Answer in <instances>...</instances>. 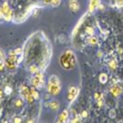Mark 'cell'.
Wrapping results in <instances>:
<instances>
[{
    "label": "cell",
    "mask_w": 123,
    "mask_h": 123,
    "mask_svg": "<svg viewBox=\"0 0 123 123\" xmlns=\"http://www.w3.org/2000/svg\"><path fill=\"white\" fill-rule=\"evenodd\" d=\"M68 120V111H63L62 112L58 117V122H66V120Z\"/></svg>",
    "instance_id": "9"
},
{
    "label": "cell",
    "mask_w": 123,
    "mask_h": 123,
    "mask_svg": "<svg viewBox=\"0 0 123 123\" xmlns=\"http://www.w3.org/2000/svg\"><path fill=\"white\" fill-rule=\"evenodd\" d=\"M59 63L63 70H72L77 64V58L73 51L68 49L62 54L59 57Z\"/></svg>",
    "instance_id": "1"
},
{
    "label": "cell",
    "mask_w": 123,
    "mask_h": 123,
    "mask_svg": "<svg viewBox=\"0 0 123 123\" xmlns=\"http://www.w3.org/2000/svg\"><path fill=\"white\" fill-rule=\"evenodd\" d=\"M47 105L52 109L53 111H57V110L59 109V107H60V105H59V103L56 101V100H52V101H50L49 103L47 104Z\"/></svg>",
    "instance_id": "8"
},
{
    "label": "cell",
    "mask_w": 123,
    "mask_h": 123,
    "mask_svg": "<svg viewBox=\"0 0 123 123\" xmlns=\"http://www.w3.org/2000/svg\"><path fill=\"white\" fill-rule=\"evenodd\" d=\"M62 85L61 81L56 75L50 76L47 83V91L50 95H58L61 93Z\"/></svg>",
    "instance_id": "2"
},
{
    "label": "cell",
    "mask_w": 123,
    "mask_h": 123,
    "mask_svg": "<svg viewBox=\"0 0 123 123\" xmlns=\"http://www.w3.org/2000/svg\"><path fill=\"white\" fill-rule=\"evenodd\" d=\"M43 83L44 81L42 73L39 72V71H37V73L35 74V76L31 79V85H32V86H34L36 88V87H40Z\"/></svg>",
    "instance_id": "4"
},
{
    "label": "cell",
    "mask_w": 123,
    "mask_h": 123,
    "mask_svg": "<svg viewBox=\"0 0 123 123\" xmlns=\"http://www.w3.org/2000/svg\"><path fill=\"white\" fill-rule=\"evenodd\" d=\"M99 3V0H90V4H89V11L90 12H93L95 11V8L97 7Z\"/></svg>",
    "instance_id": "11"
},
{
    "label": "cell",
    "mask_w": 123,
    "mask_h": 123,
    "mask_svg": "<svg viewBox=\"0 0 123 123\" xmlns=\"http://www.w3.org/2000/svg\"><path fill=\"white\" fill-rule=\"evenodd\" d=\"M109 67L111 68V70H115L116 67H117V64H116V62L115 61H111L110 62V63H109Z\"/></svg>",
    "instance_id": "20"
},
{
    "label": "cell",
    "mask_w": 123,
    "mask_h": 123,
    "mask_svg": "<svg viewBox=\"0 0 123 123\" xmlns=\"http://www.w3.org/2000/svg\"><path fill=\"white\" fill-rule=\"evenodd\" d=\"M4 18V12L3 10H2V7H0V19H3Z\"/></svg>",
    "instance_id": "29"
},
{
    "label": "cell",
    "mask_w": 123,
    "mask_h": 123,
    "mask_svg": "<svg viewBox=\"0 0 123 123\" xmlns=\"http://www.w3.org/2000/svg\"><path fill=\"white\" fill-rule=\"evenodd\" d=\"M23 105H24V101H23L22 98H18V99H16L15 101H14V105H15L16 108L22 107V106H23Z\"/></svg>",
    "instance_id": "13"
},
{
    "label": "cell",
    "mask_w": 123,
    "mask_h": 123,
    "mask_svg": "<svg viewBox=\"0 0 123 123\" xmlns=\"http://www.w3.org/2000/svg\"><path fill=\"white\" fill-rule=\"evenodd\" d=\"M78 94H79V89L78 87L74 86H71L69 87V90H68V94H67V98L70 102L74 101L75 98L78 96Z\"/></svg>",
    "instance_id": "5"
},
{
    "label": "cell",
    "mask_w": 123,
    "mask_h": 123,
    "mask_svg": "<svg viewBox=\"0 0 123 123\" xmlns=\"http://www.w3.org/2000/svg\"><path fill=\"white\" fill-rule=\"evenodd\" d=\"M2 10L4 12V20L6 22H11L13 18V13H12V10L11 9L9 4L7 2H4L2 4Z\"/></svg>",
    "instance_id": "3"
},
{
    "label": "cell",
    "mask_w": 123,
    "mask_h": 123,
    "mask_svg": "<svg viewBox=\"0 0 123 123\" xmlns=\"http://www.w3.org/2000/svg\"><path fill=\"white\" fill-rule=\"evenodd\" d=\"M20 91H21V94H22V95L23 96V98H24L26 95H29V94L31 93V89H30L27 86H23V85L21 86V90H20Z\"/></svg>",
    "instance_id": "10"
},
{
    "label": "cell",
    "mask_w": 123,
    "mask_h": 123,
    "mask_svg": "<svg viewBox=\"0 0 123 123\" xmlns=\"http://www.w3.org/2000/svg\"><path fill=\"white\" fill-rule=\"evenodd\" d=\"M99 81L102 84H105L108 81V76L105 73L100 74V76H99Z\"/></svg>",
    "instance_id": "12"
},
{
    "label": "cell",
    "mask_w": 123,
    "mask_h": 123,
    "mask_svg": "<svg viewBox=\"0 0 123 123\" xmlns=\"http://www.w3.org/2000/svg\"><path fill=\"white\" fill-rule=\"evenodd\" d=\"M6 69V64H5V60L0 58V71H5Z\"/></svg>",
    "instance_id": "19"
},
{
    "label": "cell",
    "mask_w": 123,
    "mask_h": 123,
    "mask_svg": "<svg viewBox=\"0 0 123 123\" xmlns=\"http://www.w3.org/2000/svg\"><path fill=\"white\" fill-rule=\"evenodd\" d=\"M3 93H4V91H2V90H0V98L2 97V95H3Z\"/></svg>",
    "instance_id": "31"
},
{
    "label": "cell",
    "mask_w": 123,
    "mask_h": 123,
    "mask_svg": "<svg viewBox=\"0 0 123 123\" xmlns=\"http://www.w3.org/2000/svg\"><path fill=\"white\" fill-rule=\"evenodd\" d=\"M22 119L20 117H14V118H12V122H14V123H21L22 122Z\"/></svg>",
    "instance_id": "22"
},
{
    "label": "cell",
    "mask_w": 123,
    "mask_h": 123,
    "mask_svg": "<svg viewBox=\"0 0 123 123\" xmlns=\"http://www.w3.org/2000/svg\"><path fill=\"white\" fill-rule=\"evenodd\" d=\"M43 3L45 5H51V0H43Z\"/></svg>",
    "instance_id": "30"
},
{
    "label": "cell",
    "mask_w": 123,
    "mask_h": 123,
    "mask_svg": "<svg viewBox=\"0 0 123 123\" xmlns=\"http://www.w3.org/2000/svg\"><path fill=\"white\" fill-rule=\"evenodd\" d=\"M31 95H33V97L35 100H37V99L39 98V95H38V92H37V90L35 89V87H31Z\"/></svg>",
    "instance_id": "15"
},
{
    "label": "cell",
    "mask_w": 123,
    "mask_h": 123,
    "mask_svg": "<svg viewBox=\"0 0 123 123\" xmlns=\"http://www.w3.org/2000/svg\"><path fill=\"white\" fill-rule=\"evenodd\" d=\"M81 117H82V118H86V117H87V111H82V113H81Z\"/></svg>",
    "instance_id": "28"
},
{
    "label": "cell",
    "mask_w": 123,
    "mask_h": 123,
    "mask_svg": "<svg viewBox=\"0 0 123 123\" xmlns=\"http://www.w3.org/2000/svg\"><path fill=\"white\" fill-rule=\"evenodd\" d=\"M3 91H4V93H5L6 95H11V94H12V87H11L10 86H6Z\"/></svg>",
    "instance_id": "17"
},
{
    "label": "cell",
    "mask_w": 123,
    "mask_h": 123,
    "mask_svg": "<svg viewBox=\"0 0 123 123\" xmlns=\"http://www.w3.org/2000/svg\"><path fill=\"white\" fill-rule=\"evenodd\" d=\"M69 6H70L71 11L73 12H77L80 8L78 0H70L69 1Z\"/></svg>",
    "instance_id": "6"
},
{
    "label": "cell",
    "mask_w": 123,
    "mask_h": 123,
    "mask_svg": "<svg viewBox=\"0 0 123 123\" xmlns=\"http://www.w3.org/2000/svg\"><path fill=\"white\" fill-rule=\"evenodd\" d=\"M0 58L4 59V60H6V54H5V52H4V50L1 49V48H0Z\"/></svg>",
    "instance_id": "24"
},
{
    "label": "cell",
    "mask_w": 123,
    "mask_h": 123,
    "mask_svg": "<svg viewBox=\"0 0 123 123\" xmlns=\"http://www.w3.org/2000/svg\"><path fill=\"white\" fill-rule=\"evenodd\" d=\"M13 52H14V54H15V55H22V48H16V49L13 50Z\"/></svg>",
    "instance_id": "23"
},
{
    "label": "cell",
    "mask_w": 123,
    "mask_h": 123,
    "mask_svg": "<svg viewBox=\"0 0 123 123\" xmlns=\"http://www.w3.org/2000/svg\"><path fill=\"white\" fill-rule=\"evenodd\" d=\"M29 71L32 74H36L37 71H39V70H38V68H37V65L31 64V66H30V68H29Z\"/></svg>",
    "instance_id": "14"
},
{
    "label": "cell",
    "mask_w": 123,
    "mask_h": 123,
    "mask_svg": "<svg viewBox=\"0 0 123 123\" xmlns=\"http://www.w3.org/2000/svg\"><path fill=\"white\" fill-rule=\"evenodd\" d=\"M86 32L87 34H89V35H93V33H94V30H93V28H91V27H88V28H86Z\"/></svg>",
    "instance_id": "25"
},
{
    "label": "cell",
    "mask_w": 123,
    "mask_h": 123,
    "mask_svg": "<svg viewBox=\"0 0 123 123\" xmlns=\"http://www.w3.org/2000/svg\"><path fill=\"white\" fill-rule=\"evenodd\" d=\"M111 93L112 94L113 96H119V95H120V93H121V88H120V86H118V85L113 86L111 88Z\"/></svg>",
    "instance_id": "7"
},
{
    "label": "cell",
    "mask_w": 123,
    "mask_h": 123,
    "mask_svg": "<svg viewBox=\"0 0 123 123\" xmlns=\"http://www.w3.org/2000/svg\"><path fill=\"white\" fill-rule=\"evenodd\" d=\"M80 120H81V119H80V116H78V117L72 119V122H80Z\"/></svg>",
    "instance_id": "27"
},
{
    "label": "cell",
    "mask_w": 123,
    "mask_h": 123,
    "mask_svg": "<svg viewBox=\"0 0 123 123\" xmlns=\"http://www.w3.org/2000/svg\"><path fill=\"white\" fill-rule=\"evenodd\" d=\"M115 5H116L118 7H122L123 0H115Z\"/></svg>",
    "instance_id": "21"
},
{
    "label": "cell",
    "mask_w": 123,
    "mask_h": 123,
    "mask_svg": "<svg viewBox=\"0 0 123 123\" xmlns=\"http://www.w3.org/2000/svg\"><path fill=\"white\" fill-rule=\"evenodd\" d=\"M95 98L98 101V100H102V95L99 93H95Z\"/></svg>",
    "instance_id": "26"
},
{
    "label": "cell",
    "mask_w": 123,
    "mask_h": 123,
    "mask_svg": "<svg viewBox=\"0 0 123 123\" xmlns=\"http://www.w3.org/2000/svg\"><path fill=\"white\" fill-rule=\"evenodd\" d=\"M97 37H95V36H91L89 37V39H88V42H89L90 45H95V44L97 43Z\"/></svg>",
    "instance_id": "16"
},
{
    "label": "cell",
    "mask_w": 123,
    "mask_h": 123,
    "mask_svg": "<svg viewBox=\"0 0 123 123\" xmlns=\"http://www.w3.org/2000/svg\"><path fill=\"white\" fill-rule=\"evenodd\" d=\"M61 4V0H51V5L53 7H58Z\"/></svg>",
    "instance_id": "18"
}]
</instances>
